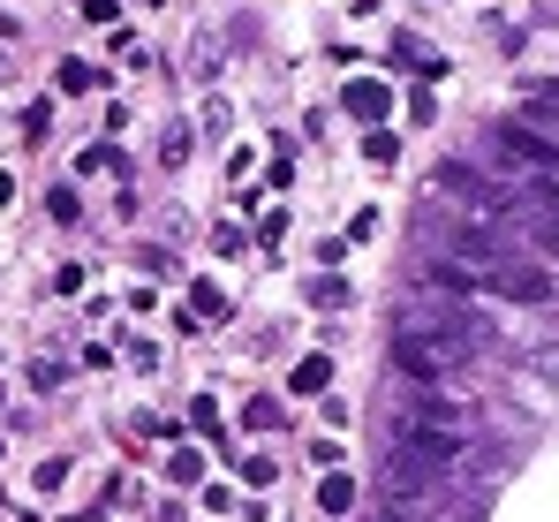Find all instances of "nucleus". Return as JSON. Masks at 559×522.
<instances>
[{
  "label": "nucleus",
  "mask_w": 559,
  "mask_h": 522,
  "mask_svg": "<svg viewBox=\"0 0 559 522\" xmlns=\"http://www.w3.org/2000/svg\"><path fill=\"white\" fill-rule=\"evenodd\" d=\"M348 114L356 122H378L386 114V84H348Z\"/></svg>",
  "instance_id": "obj_7"
},
{
  "label": "nucleus",
  "mask_w": 559,
  "mask_h": 522,
  "mask_svg": "<svg viewBox=\"0 0 559 522\" xmlns=\"http://www.w3.org/2000/svg\"><path fill=\"white\" fill-rule=\"evenodd\" d=\"M363 160H378V167H394V160H401V145H394V137H371V145H363Z\"/></svg>",
  "instance_id": "obj_10"
},
{
  "label": "nucleus",
  "mask_w": 559,
  "mask_h": 522,
  "mask_svg": "<svg viewBox=\"0 0 559 522\" xmlns=\"http://www.w3.org/2000/svg\"><path fill=\"white\" fill-rule=\"evenodd\" d=\"M454 348H461V341H431V334H401V341H394V363H401L409 378H423V386H431V378H446Z\"/></svg>",
  "instance_id": "obj_3"
},
{
  "label": "nucleus",
  "mask_w": 559,
  "mask_h": 522,
  "mask_svg": "<svg viewBox=\"0 0 559 522\" xmlns=\"http://www.w3.org/2000/svg\"><path fill=\"white\" fill-rule=\"evenodd\" d=\"M537 197H545V204H552V212H559V167L545 174V182H537Z\"/></svg>",
  "instance_id": "obj_11"
},
{
  "label": "nucleus",
  "mask_w": 559,
  "mask_h": 522,
  "mask_svg": "<svg viewBox=\"0 0 559 522\" xmlns=\"http://www.w3.org/2000/svg\"><path fill=\"white\" fill-rule=\"evenodd\" d=\"M454 258H476V265H499V235H492V227H454Z\"/></svg>",
  "instance_id": "obj_5"
},
{
  "label": "nucleus",
  "mask_w": 559,
  "mask_h": 522,
  "mask_svg": "<svg viewBox=\"0 0 559 522\" xmlns=\"http://www.w3.org/2000/svg\"><path fill=\"white\" fill-rule=\"evenodd\" d=\"M522 129H537V137H545V129H559V84H537V91H530V114H522Z\"/></svg>",
  "instance_id": "obj_6"
},
{
  "label": "nucleus",
  "mask_w": 559,
  "mask_h": 522,
  "mask_svg": "<svg viewBox=\"0 0 559 522\" xmlns=\"http://www.w3.org/2000/svg\"><path fill=\"white\" fill-rule=\"evenodd\" d=\"M484 281H492L499 296H514V303H552V281H545L537 265H522V258H499Z\"/></svg>",
  "instance_id": "obj_4"
},
{
  "label": "nucleus",
  "mask_w": 559,
  "mask_h": 522,
  "mask_svg": "<svg viewBox=\"0 0 559 522\" xmlns=\"http://www.w3.org/2000/svg\"><path fill=\"white\" fill-rule=\"evenodd\" d=\"M492 152H499V167H522V174H552L559 167V145L537 137V129H522V122H499V129H492Z\"/></svg>",
  "instance_id": "obj_2"
},
{
  "label": "nucleus",
  "mask_w": 559,
  "mask_h": 522,
  "mask_svg": "<svg viewBox=\"0 0 559 522\" xmlns=\"http://www.w3.org/2000/svg\"><path fill=\"white\" fill-rule=\"evenodd\" d=\"M318 508H325V515H348V508H356V485H348V477L333 470V477L318 485Z\"/></svg>",
  "instance_id": "obj_9"
},
{
  "label": "nucleus",
  "mask_w": 559,
  "mask_h": 522,
  "mask_svg": "<svg viewBox=\"0 0 559 522\" xmlns=\"http://www.w3.org/2000/svg\"><path fill=\"white\" fill-rule=\"evenodd\" d=\"M394 447L417 455V462H431V470H454V462H461V409L438 401V394L409 401V409L394 417Z\"/></svg>",
  "instance_id": "obj_1"
},
{
  "label": "nucleus",
  "mask_w": 559,
  "mask_h": 522,
  "mask_svg": "<svg viewBox=\"0 0 559 522\" xmlns=\"http://www.w3.org/2000/svg\"><path fill=\"white\" fill-rule=\"evenodd\" d=\"M287 386H295V394H325V386H333V363H325V356H302Z\"/></svg>",
  "instance_id": "obj_8"
}]
</instances>
